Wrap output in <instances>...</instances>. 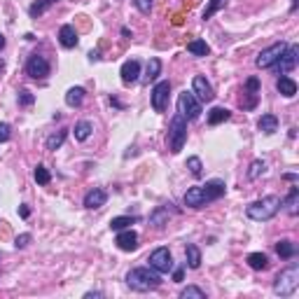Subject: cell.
Returning <instances> with one entry per match:
<instances>
[{"mask_svg": "<svg viewBox=\"0 0 299 299\" xmlns=\"http://www.w3.org/2000/svg\"><path fill=\"white\" fill-rule=\"evenodd\" d=\"M285 47H288L285 42H276V44H271V47H266V49H262V52H260V56L255 59L257 68H271L273 63H276L278 59L283 56Z\"/></svg>", "mask_w": 299, "mask_h": 299, "instance_id": "obj_10", "label": "cell"}, {"mask_svg": "<svg viewBox=\"0 0 299 299\" xmlns=\"http://www.w3.org/2000/svg\"><path fill=\"white\" fill-rule=\"evenodd\" d=\"M89 59H91V61H98L101 54H98V52H89Z\"/></svg>", "mask_w": 299, "mask_h": 299, "instance_id": "obj_44", "label": "cell"}, {"mask_svg": "<svg viewBox=\"0 0 299 299\" xmlns=\"http://www.w3.org/2000/svg\"><path fill=\"white\" fill-rule=\"evenodd\" d=\"M117 248L119 250H127V253H131V250H136L138 248V234L133 232L131 227L129 229H122V232L117 234Z\"/></svg>", "mask_w": 299, "mask_h": 299, "instance_id": "obj_14", "label": "cell"}, {"mask_svg": "<svg viewBox=\"0 0 299 299\" xmlns=\"http://www.w3.org/2000/svg\"><path fill=\"white\" fill-rule=\"evenodd\" d=\"M297 59H299V47L297 44H290V47H285V52H283L281 59L273 63V68H276L278 75H288L290 70H294Z\"/></svg>", "mask_w": 299, "mask_h": 299, "instance_id": "obj_9", "label": "cell"}, {"mask_svg": "<svg viewBox=\"0 0 299 299\" xmlns=\"http://www.w3.org/2000/svg\"><path fill=\"white\" fill-rule=\"evenodd\" d=\"M281 206H285L288 215H297V213H299V187H292V189H290L288 199L283 201Z\"/></svg>", "mask_w": 299, "mask_h": 299, "instance_id": "obj_20", "label": "cell"}, {"mask_svg": "<svg viewBox=\"0 0 299 299\" xmlns=\"http://www.w3.org/2000/svg\"><path fill=\"white\" fill-rule=\"evenodd\" d=\"M12 138V127L7 122H0V143H7Z\"/></svg>", "mask_w": 299, "mask_h": 299, "instance_id": "obj_40", "label": "cell"}, {"mask_svg": "<svg viewBox=\"0 0 299 299\" xmlns=\"http://www.w3.org/2000/svg\"><path fill=\"white\" fill-rule=\"evenodd\" d=\"M127 283L129 288L136 290V292H150V290H157L161 285L159 271H155L152 266H138V269H131L127 273Z\"/></svg>", "mask_w": 299, "mask_h": 299, "instance_id": "obj_2", "label": "cell"}, {"mask_svg": "<svg viewBox=\"0 0 299 299\" xmlns=\"http://www.w3.org/2000/svg\"><path fill=\"white\" fill-rule=\"evenodd\" d=\"M168 94H171V82L168 80H161V82L155 84V89H152V108H155V112H164Z\"/></svg>", "mask_w": 299, "mask_h": 299, "instance_id": "obj_12", "label": "cell"}, {"mask_svg": "<svg viewBox=\"0 0 299 299\" xmlns=\"http://www.w3.org/2000/svg\"><path fill=\"white\" fill-rule=\"evenodd\" d=\"M133 217H127V215H122V217H112L110 220V229L112 232H122V229H129L133 225Z\"/></svg>", "mask_w": 299, "mask_h": 299, "instance_id": "obj_30", "label": "cell"}, {"mask_svg": "<svg viewBox=\"0 0 299 299\" xmlns=\"http://www.w3.org/2000/svg\"><path fill=\"white\" fill-rule=\"evenodd\" d=\"M276 253H278V257H283V260H290V257H294V253H297V248H294V243L292 241H278L276 243Z\"/></svg>", "mask_w": 299, "mask_h": 299, "instance_id": "obj_25", "label": "cell"}, {"mask_svg": "<svg viewBox=\"0 0 299 299\" xmlns=\"http://www.w3.org/2000/svg\"><path fill=\"white\" fill-rule=\"evenodd\" d=\"M59 42L66 47V49H72V47H78V31H75V26H70V23H66V26L59 28Z\"/></svg>", "mask_w": 299, "mask_h": 299, "instance_id": "obj_16", "label": "cell"}, {"mask_svg": "<svg viewBox=\"0 0 299 299\" xmlns=\"http://www.w3.org/2000/svg\"><path fill=\"white\" fill-rule=\"evenodd\" d=\"M47 3H49V5H52V3H59V0H47Z\"/></svg>", "mask_w": 299, "mask_h": 299, "instance_id": "obj_48", "label": "cell"}, {"mask_svg": "<svg viewBox=\"0 0 299 299\" xmlns=\"http://www.w3.org/2000/svg\"><path fill=\"white\" fill-rule=\"evenodd\" d=\"M229 117H232V112H229L227 108H213V110L208 112V124H211V127H217V124L227 122Z\"/></svg>", "mask_w": 299, "mask_h": 299, "instance_id": "obj_22", "label": "cell"}, {"mask_svg": "<svg viewBox=\"0 0 299 299\" xmlns=\"http://www.w3.org/2000/svg\"><path fill=\"white\" fill-rule=\"evenodd\" d=\"M299 288V264H290L288 269H283L273 281V292L278 297H292Z\"/></svg>", "mask_w": 299, "mask_h": 299, "instance_id": "obj_4", "label": "cell"}, {"mask_svg": "<svg viewBox=\"0 0 299 299\" xmlns=\"http://www.w3.org/2000/svg\"><path fill=\"white\" fill-rule=\"evenodd\" d=\"M185 143H187V119L178 112L168 124V147L173 155H178L185 147Z\"/></svg>", "mask_w": 299, "mask_h": 299, "instance_id": "obj_5", "label": "cell"}, {"mask_svg": "<svg viewBox=\"0 0 299 299\" xmlns=\"http://www.w3.org/2000/svg\"><path fill=\"white\" fill-rule=\"evenodd\" d=\"M248 266L250 269H255V271H264L266 266H269V260H266L264 253H250L248 255Z\"/></svg>", "mask_w": 299, "mask_h": 299, "instance_id": "obj_23", "label": "cell"}, {"mask_svg": "<svg viewBox=\"0 0 299 299\" xmlns=\"http://www.w3.org/2000/svg\"><path fill=\"white\" fill-rule=\"evenodd\" d=\"M19 215H21V217H28V215H31V208H28L26 204H21V206H19Z\"/></svg>", "mask_w": 299, "mask_h": 299, "instance_id": "obj_42", "label": "cell"}, {"mask_svg": "<svg viewBox=\"0 0 299 299\" xmlns=\"http://www.w3.org/2000/svg\"><path fill=\"white\" fill-rule=\"evenodd\" d=\"M245 96H248V101H241V106H243V110H253L257 106V98H260V80L257 78H248Z\"/></svg>", "mask_w": 299, "mask_h": 299, "instance_id": "obj_13", "label": "cell"}, {"mask_svg": "<svg viewBox=\"0 0 299 299\" xmlns=\"http://www.w3.org/2000/svg\"><path fill=\"white\" fill-rule=\"evenodd\" d=\"M225 189H227L225 180H217V178L215 180H208L201 187H189L185 192V206H189V208H206L211 201L220 199L225 194Z\"/></svg>", "mask_w": 299, "mask_h": 299, "instance_id": "obj_1", "label": "cell"}, {"mask_svg": "<svg viewBox=\"0 0 299 299\" xmlns=\"http://www.w3.org/2000/svg\"><path fill=\"white\" fill-rule=\"evenodd\" d=\"M178 112L187 119V122H192V119H199L201 115V103L199 98L192 94V91H183V94L178 96Z\"/></svg>", "mask_w": 299, "mask_h": 299, "instance_id": "obj_6", "label": "cell"}, {"mask_svg": "<svg viewBox=\"0 0 299 299\" xmlns=\"http://www.w3.org/2000/svg\"><path fill=\"white\" fill-rule=\"evenodd\" d=\"M159 72H161V61H159V59H150L147 70H145V78H147V82H152V80L159 78Z\"/></svg>", "mask_w": 299, "mask_h": 299, "instance_id": "obj_32", "label": "cell"}, {"mask_svg": "<svg viewBox=\"0 0 299 299\" xmlns=\"http://www.w3.org/2000/svg\"><path fill=\"white\" fill-rule=\"evenodd\" d=\"M3 68H5V61H3V59H0V70H3Z\"/></svg>", "mask_w": 299, "mask_h": 299, "instance_id": "obj_47", "label": "cell"}, {"mask_svg": "<svg viewBox=\"0 0 299 299\" xmlns=\"http://www.w3.org/2000/svg\"><path fill=\"white\" fill-rule=\"evenodd\" d=\"M290 10H292V12L297 10V0H292V5H290Z\"/></svg>", "mask_w": 299, "mask_h": 299, "instance_id": "obj_46", "label": "cell"}, {"mask_svg": "<svg viewBox=\"0 0 299 299\" xmlns=\"http://www.w3.org/2000/svg\"><path fill=\"white\" fill-rule=\"evenodd\" d=\"M150 225L157 229H161L164 225H168V208H157V211H152V215H150Z\"/></svg>", "mask_w": 299, "mask_h": 299, "instance_id": "obj_24", "label": "cell"}, {"mask_svg": "<svg viewBox=\"0 0 299 299\" xmlns=\"http://www.w3.org/2000/svg\"><path fill=\"white\" fill-rule=\"evenodd\" d=\"M133 5H136V10H138V12H143V14H150L152 5H155V0H133Z\"/></svg>", "mask_w": 299, "mask_h": 299, "instance_id": "obj_38", "label": "cell"}, {"mask_svg": "<svg viewBox=\"0 0 299 299\" xmlns=\"http://www.w3.org/2000/svg\"><path fill=\"white\" fill-rule=\"evenodd\" d=\"M31 234H21V236H17V241H14V245H17V248H26L28 243H31Z\"/></svg>", "mask_w": 299, "mask_h": 299, "instance_id": "obj_41", "label": "cell"}, {"mask_svg": "<svg viewBox=\"0 0 299 299\" xmlns=\"http://www.w3.org/2000/svg\"><path fill=\"white\" fill-rule=\"evenodd\" d=\"M257 129H260L262 133H266V136L276 133L278 131V117L276 115H262L260 122H257Z\"/></svg>", "mask_w": 299, "mask_h": 299, "instance_id": "obj_19", "label": "cell"}, {"mask_svg": "<svg viewBox=\"0 0 299 299\" xmlns=\"http://www.w3.org/2000/svg\"><path fill=\"white\" fill-rule=\"evenodd\" d=\"M66 136H68V129H61V131H56V133H52L49 138H47V150H52V152H54V150H59L63 145V140H66Z\"/></svg>", "mask_w": 299, "mask_h": 299, "instance_id": "obj_29", "label": "cell"}, {"mask_svg": "<svg viewBox=\"0 0 299 299\" xmlns=\"http://www.w3.org/2000/svg\"><path fill=\"white\" fill-rule=\"evenodd\" d=\"M82 101H84V89L82 87H70L66 91V103L70 108H80L82 106Z\"/></svg>", "mask_w": 299, "mask_h": 299, "instance_id": "obj_21", "label": "cell"}, {"mask_svg": "<svg viewBox=\"0 0 299 299\" xmlns=\"http://www.w3.org/2000/svg\"><path fill=\"white\" fill-rule=\"evenodd\" d=\"M180 299H206V292L196 285H187L185 290H180Z\"/></svg>", "mask_w": 299, "mask_h": 299, "instance_id": "obj_31", "label": "cell"}, {"mask_svg": "<svg viewBox=\"0 0 299 299\" xmlns=\"http://www.w3.org/2000/svg\"><path fill=\"white\" fill-rule=\"evenodd\" d=\"M276 89L281 91L285 98H292L294 94H297V82H294L292 78H285V75H281L278 78V82H276Z\"/></svg>", "mask_w": 299, "mask_h": 299, "instance_id": "obj_18", "label": "cell"}, {"mask_svg": "<svg viewBox=\"0 0 299 299\" xmlns=\"http://www.w3.org/2000/svg\"><path fill=\"white\" fill-rule=\"evenodd\" d=\"M3 47H5V35L0 33V49H3Z\"/></svg>", "mask_w": 299, "mask_h": 299, "instance_id": "obj_45", "label": "cell"}, {"mask_svg": "<svg viewBox=\"0 0 299 299\" xmlns=\"http://www.w3.org/2000/svg\"><path fill=\"white\" fill-rule=\"evenodd\" d=\"M49 63H47V59L40 54H31L26 61V75L33 80H47V75H49Z\"/></svg>", "mask_w": 299, "mask_h": 299, "instance_id": "obj_8", "label": "cell"}, {"mask_svg": "<svg viewBox=\"0 0 299 299\" xmlns=\"http://www.w3.org/2000/svg\"><path fill=\"white\" fill-rule=\"evenodd\" d=\"M192 94L199 98V103H211L215 98V91H213L211 82L204 78V75H196L192 80Z\"/></svg>", "mask_w": 299, "mask_h": 299, "instance_id": "obj_11", "label": "cell"}, {"mask_svg": "<svg viewBox=\"0 0 299 299\" xmlns=\"http://www.w3.org/2000/svg\"><path fill=\"white\" fill-rule=\"evenodd\" d=\"M33 101H35V96L31 94L28 89H21V91H19V103H21V106H33Z\"/></svg>", "mask_w": 299, "mask_h": 299, "instance_id": "obj_39", "label": "cell"}, {"mask_svg": "<svg viewBox=\"0 0 299 299\" xmlns=\"http://www.w3.org/2000/svg\"><path fill=\"white\" fill-rule=\"evenodd\" d=\"M173 281H176V283L183 281V269H176V271H173Z\"/></svg>", "mask_w": 299, "mask_h": 299, "instance_id": "obj_43", "label": "cell"}, {"mask_svg": "<svg viewBox=\"0 0 299 299\" xmlns=\"http://www.w3.org/2000/svg\"><path fill=\"white\" fill-rule=\"evenodd\" d=\"M119 75H122L124 84H133L136 80H138V75H140V63L138 61H127L122 66V70H119Z\"/></svg>", "mask_w": 299, "mask_h": 299, "instance_id": "obj_17", "label": "cell"}, {"mask_svg": "<svg viewBox=\"0 0 299 299\" xmlns=\"http://www.w3.org/2000/svg\"><path fill=\"white\" fill-rule=\"evenodd\" d=\"M225 3H227V0H211V3H208V7L204 10V19H211L213 14L220 10V7H225Z\"/></svg>", "mask_w": 299, "mask_h": 299, "instance_id": "obj_35", "label": "cell"}, {"mask_svg": "<svg viewBox=\"0 0 299 299\" xmlns=\"http://www.w3.org/2000/svg\"><path fill=\"white\" fill-rule=\"evenodd\" d=\"M108 201V192L106 189H91V192L84 194V208H89V211H96V208H101V206H106Z\"/></svg>", "mask_w": 299, "mask_h": 299, "instance_id": "obj_15", "label": "cell"}, {"mask_svg": "<svg viewBox=\"0 0 299 299\" xmlns=\"http://www.w3.org/2000/svg\"><path fill=\"white\" fill-rule=\"evenodd\" d=\"M187 168H189V173H192L194 178H199L201 176V168H204V166H201L199 157H189V159H187Z\"/></svg>", "mask_w": 299, "mask_h": 299, "instance_id": "obj_36", "label": "cell"}, {"mask_svg": "<svg viewBox=\"0 0 299 299\" xmlns=\"http://www.w3.org/2000/svg\"><path fill=\"white\" fill-rule=\"evenodd\" d=\"M264 171H266V164L262 159H255L253 164H250V168H248V178H250V180H257V178H260Z\"/></svg>", "mask_w": 299, "mask_h": 299, "instance_id": "obj_33", "label": "cell"}, {"mask_svg": "<svg viewBox=\"0 0 299 299\" xmlns=\"http://www.w3.org/2000/svg\"><path fill=\"white\" fill-rule=\"evenodd\" d=\"M75 138L80 140V143H84V140L89 138V136H91V133H94V124L91 122H78L75 124Z\"/></svg>", "mask_w": 299, "mask_h": 299, "instance_id": "obj_26", "label": "cell"}, {"mask_svg": "<svg viewBox=\"0 0 299 299\" xmlns=\"http://www.w3.org/2000/svg\"><path fill=\"white\" fill-rule=\"evenodd\" d=\"M47 7H49V3H47V0H40V3H33V5L28 7V14H31V17H40Z\"/></svg>", "mask_w": 299, "mask_h": 299, "instance_id": "obj_37", "label": "cell"}, {"mask_svg": "<svg viewBox=\"0 0 299 299\" xmlns=\"http://www.w3.org/2000/svg\"><path fill=\"white\" fill-rule=\"evenodd\" d=\"M278 211H281V199L278 196H264V199L250 204L245 208V215L255 222H266V220H271Z\"/></svg>", "mask_w": 299, "mask_h": 299, "instance_id": "obj_3", "label": "cell"}, {"mask_svg": "<svg viewBox=\"0 0 299 299\" xmlns=\"http://www.w3.org/2000/svg\"><path fill=\"white\" fill-rule=\"evenodd\" d=\"M150 266L155 269V271H159V273H168V271H173V257H171V250L168 248H157V250H152V255H150Z\"/></svg>", "mask_w": 299, "mask_h": 299, "instance_id": "obj_7", "label": "cell"}, {"mask_svg": "<svg viewBox=\"0 0 299 299\" xmlns=\"http://www.w3.org/2000/svg\"><path fill=\"white\" fill-rule=\"evenodd\" d=\"M185 255H187L189 269H199L201 266V250L196 248V245H187V248H185Z\"/></svg>", "mask_w": 299, "mask_h": 299, "instance_id": "obj_28", "label": "cell"}, {"mask_svg": "<svg viewBox=\"0 0 299 299\" xmlns=\"http://www.w3.org/2000/svg\"><path fill=\"white\" fill-rule=\"evenodd\" d=\"M187 52L194 56H208L211 54V47L206 44V40H192V42L187 44Z\"/></svg>", "mask_w": 299, "mask_h": 299, "instance_id": "obj_27", "label": "cell"}, {"mask_svg": "<svg viewBox=\"0 0 299 299\" xmlns=\"http://www.w3.org/2000/svg\"><path fill=\"white\" fill-rule=\"evenodd\" d=\"M33 178H35V183H38V185H49V180H52V173L47 171V166H42V164H40V166L35 168Z\"/></svg>", "mask_w": 299, "mask_h": 299, "instance_id": "obj_34", "label": "cell"}]
</instances>
